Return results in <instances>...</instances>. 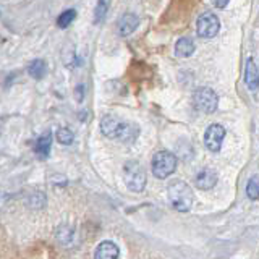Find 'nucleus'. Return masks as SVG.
Listing matches in <instances>:
<instances>
[{
    "mask_svg": "<svg viewBox=\"0 0 259 259\" xmlns=\"http://www.w3.org/2000/svg\"><path fill=\"white\" fill-rule=\"evenodd\" d=\"M101 132L110 140H117L123 144H133L140 136V126L133 121L120 120L112 115H104L101 118Z\"/></svg>",
    "mask_w": 259,
    "mask_h": 259,
    "instance_id": "nucleus-1",
    "label": "nucleus"
},
{
    "mask_svg": "<svg viewBox=\"0 0 259 259\" xmlns=\"http://www.w3.org/2000/svg\"><path fill=\"white\" fill-rule=\"evenodd\" d=\"M167 199L172 209L178 212H188L193 207L194 193L191 186L183 180H174L167 186Z\"/></svg>",
    "mask_w": 259,
    "mask_h": 259,
    "instance_id": "nucleus-2",
    "label": "nucleus"
},
{
    "mask_svg": "<svg viewBox=\"0 0 259 259\" xmlns=\"http://www.w3.org/2000/svg\"><path fill=\"white\" fill-rule=\"evenodd\" d=\"M123 182L126 188L133 193H141L146 188L148 177L144 167L138 160H128L123 165Z\"/></svg>",
    "mask_w": 259,
    "mask_h": 259,
    "instance_id": "nucleus-3",
    "label": "nucleus"
},
{
    "mask_svg": "<svg viewBox=\"0 0 259 259\" xmlns=\"http://www.w3.org/2000/svg\"><path fill=\"white\" fill-rule=\"evenodd\" d=\"M178 165V160L175 157V154L170 151H157L152 156L151 160V170L156 178L159 180H165L170 175H172Z\"/></svg>",
    "mask_w": 259,
    "mask_h": 259,
    "instance_id": "nucleus-4",
    "label": "nucleus"
},
{
    "mask_svg": "<svg viewBox=\"0 0 259 259\" xmlns=\"http://www.w3.org/2000/svg\"><path fill=\"white\" fill-rule=\"evenodd\" d=\"M193 105L202 113H212L217 110L219 96L210 88H198L193 93Z\"/></svg>",
    "mask_w": 259,
    "mask_h": 259,
    "instance_id": "nucleus-5",
    "label": "nucleus"
},
{
    "mask_svg": "<svg viewBox=\"0 0 259 259\" xmlns=\"http://www.w3.org/2000/svg\"><path fill=\"white\" fill-rule=\"evenodd\" d=\"M219 29H221V21L214 13H202L196 21V32L202 39L217 36Z\"/></svg>",
    "mask_w": 259,
    "mask_h": 259,
    "instance_id": "nucleus-6",
    "label": "nucleus"
},
{
    "mask_svg": "<svg viewBox=\"0 0 259 259\" xmlns=\"http://www.w3.org/2000/svg\"><path fill=\"white\" fill-rule=\"evenodd\" d=\"M225 128L219 123H212L206 128V133H204V144L206 148L210 151V152H219L222 149V144H224V140H225Z\"/></svg>",
    "mask_w": 259,
    "mask_h": 259,
    "instance_id": "nucleus-7",
    "label": "nucleus"
},
{
    "mask_svg": "<svg viewBox=\"0 0 259 259\" xmlns=\"http://www.w3.org/2000/svg\"><path fill=\"white\" fill-rule=\"evenodd\" d=\"M217 180H219L217 172L214 168H209V167L201 168L199 172L194 175V183H196V186L199 190H204V191L214 188Z\"/></svg>",
    "mask_w": 259,
    "mask_h": 259,
    "instance_id": "nucleus-8",
    "label": "nucleus"
},
{
    "mask_svg": "<svg viewBox=\"0 0 259 259\" xmlns=\"http://www.w3.org/2000/svg\"><path fill=\"white\" fill-rule=\"evenodd\" d=\"M138 26H140V18H138L135 13L121 15L120 20L117 21V31L121 37H126L130 34H133Z\"/></svg>",
    "mask_w": 259,
    "mask_h": 259,
    "instance_id": "nucleus-9",
    "label": "nucleus"
},
{
    "mask_svg": "<svg viewBox=\"0 0 259 259\" xmlns=\"http://www.w3.org/2000/svg\"><path fill=\"white\" fill-rule=\"evenodd\" d=\"M245 83L248 86L249 91H259V70L256 67V63L253 59L246 60V67H245Z\"/></svg>",
    "mask_w": 259,
    "mask_h": 259,
    "instance_id": "nucleus-10",
    "label": "nucleus"
},
{
    "mask_svg": "<svg viewBox=\"0 0 259 259\" xmlns=\"http://www.w3.org/2000/svg\"><path fill=\"white\" fill-rule=\"evenodd\" d=\"M120 256V249L113 241H102L97 245L94 257L96 259H117Z\"/></svg>",
    "mask_w": 259,
    "mask_h": 259,
    "instance_id": "nucleus-11",
    "label": "nucleus"
},
{
    "mask_svg": "<svg viewBox=\"0 0 259 259\" xmlns=\"http://www.w3.org/2000/svg\"><path fill=\"white\" fill-rule=\"evenodd\" d=\"M196 51V44L191 37H180L175 44V55L178 59H188Z\"/></svg>",
    "mask_w": 259,
    "mask_h": 259,
    "instance_id": "nucleus-12",
    "label": "nucleus"
},
{
    "mask_svg": "<svg viewBox=\"0 0 259 259\" xmlns=\"http://www.w3.org/2000/svg\"><path fill=\"white\" fill-rule=\"evenodd\" d=\"M51 148H52V135L46 133V135H42L36 141L34 151H36V154L40 159H47L49 154H51Z\"/></svg>",
    "mask_w": 259,
    "mask_h": 259,
    "instance_id": "nucleus-13",
    "label": "nucleus"
},
{
    "mask_svg": "<svg viewBox=\"0 0 259 259\" xmlns=\"http://www.w3.org/2000/svg\"><path fill=\"white\" fill-rule=\"evenodd\" d=\"M28 73H29V76H32L34 79H42L46 76V73H47V63L44 60H32L29 65H28Z\"/></svg>",
    "mask_w": 259,
    "mask_h": 259,
    "instance_id": "nucleus-14",
    "label": "nucleus"
},
{
    "mask_svg": "<svg viewBox=\"0 0 259 259\" xmlns=\"http://www.w3.org/2000/svg\"><path fill=\"white\" fill-rule=\"evenodd\" d=\"M109 7H110V0H97V5L94 8V23L96 24L104 21L105 15L109 12Z\"/></svg>",
    "mask_w": 259,
    "mask_h": 259,
    "instance_id": "nucleus-15",
    "label": "nucleus"
},
{
    "mask_svg": "<svg viewBox=\"0 0 259 259\" xmlns=\"http://www.w3.org/2000/svg\"><path fill=\"white\" fill-rule=\"evenodd\" d=\"M75 18H76V10H73V8H70V10H65V12L59 16V18H57V26L62 28V29L68 28Z\"/></svg>",
    "mask_w": 259,
    "mask_h": 259,
    "instance_id": "nucleus-16",
    "label": "nucleus"
},
{
    "mask_svg": "<svg viewBox=\"0 0 259 259\" xmlns=\"http://www.w3.org/2000/svg\"><path fill=\"white\" fill-rule=\"evenodd\" d=\"M55 138H57V141L63 146H68L75 141V135H73V132L70 128H59L55 133Z\"/></svg>",
    "mask_w": 259,
    "mask_h": 259,
    "instance_id": "nucleus-17",
    "label": "nucleus"
},
{
    "mask_svg": "<svg viewBox=\"0 0 259 259\" xmlns=\"http://www.w3.org/2000/svg\"><path fill=\"white\" fill-rule=\"evenodd\" d=\"M246 196L249 199H259V178L257 177H251L248 183H246Z\"/></svg>",
    "mask_w": 259,
    "mask_h": 259,
    "instance_id": "nucleus-18",
    "label": "nucleus"
},
{
    "mask_svg": "<svg viewBox=\"0 0 259 259\" xmlns=\"http://www.w3.org/2000/svg\"><path fill=\"white\" fill-rule=\"evenodd\" d=\"M229 2H230V0H210V4H212L215 8H219V10H224V8H227Z\"/></svg>",
    "mask_w": 259,
    "mask_h": 259,
    "instance_id": "nucleus-19",
    "label": "nucleus"
}]
</instances>
